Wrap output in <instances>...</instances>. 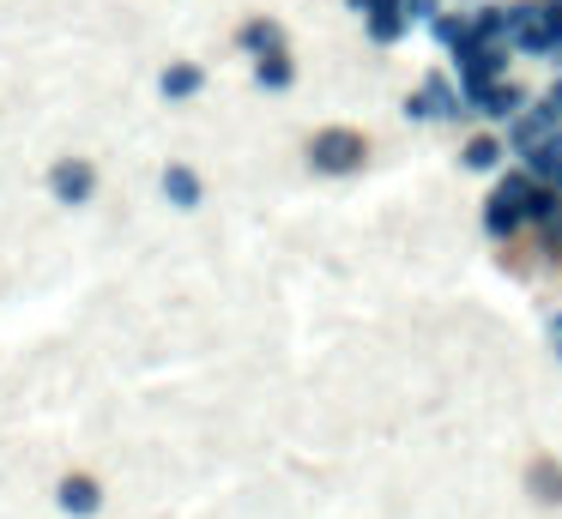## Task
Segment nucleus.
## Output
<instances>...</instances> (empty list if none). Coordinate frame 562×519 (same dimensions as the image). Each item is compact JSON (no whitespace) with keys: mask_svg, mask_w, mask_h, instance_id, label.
Returning a JSON list of instances; mask_svg holds the SVG:
<instances>
[{"mask_svg":"<svg viewBox=\"0 0 562 519\" xmlns=\"http://www.w3.org/2000/svg\"><path fill=\"white\" fill-rule=\"evenodd\" d=\"M43 188H49L55 205L79 212V205L98 200L103 169H98V157H86V151H61V157H49V169H43Z\"/></svg>","mask_w":562,"mask_h":519,"instance_id":"1","label":"nucleus"},{"mask_svg":"<svg viewBox=\"0 0 562 519\" xmlns=\"http://www.w3.org/2000/svg\"><path fill=\"white\" fill-rule=\"evenodd\" d=\"M363 157H369V139L351 127H327V133L308 139V163H315L321 176H351V169H363Z\"/></svg>","mask_w":562,"mask_h":519,"instance_id":"2","label":"nucleus"},{"mask_svg":"<svg viewBox=\"0 0 562 519\" xmlns=\"http://www.w3.org/2000/svg\"><path fill=\"white\" fill-rule=\"evenodd\" d=\"M103 501H110V489H103L98 471L67 465L61 477H55V507H61V519H98Z\"/></svg>","mask_w":562,"mask_h":519,"instance_id":"3","label":"nucleus"},{"mask_svg":"<svg viewBox=\"0 0 562 519\" xmlns=\"http://www.w3.org/2000/svg\"><path fill=\"white\" fill-rule=\"evenodd\" d=\"M158 188H164V200H170L176 212H194V205L206 200V181H200V169L182 163V157H170V163H164Z\"/></svg>","mask_w":562,"mask_h":519,"instance_id":"4","label":"nucleus"},{"mask_svg":"<svg viewBox=\"0 0 562 519\" xmlns=\"http://www.w3.org/2000/svg\"><path fill=\"white\" fill-rule=\"evenodd\" d=\"M200 84H206V67H200V60H170V67L158 72V91L170 97V103H188V97H200Z\"/></svg>","mask_w":562,"mask_h":519,"instance_id":"5","label":"nucleus"},{"mask_svg":"<svg viewBox=\"0 0 562 519\" xmlns=\"http://www.w3.org/2000/svg\"><path fill=\"white\" fill-rule=\"evenodd\" d=\"M255 84H260V91H291V84H296V60H291V48L255 55Z\"/></svg>","mask_w":562,"mask_h":519,"instance_id":"6","label":"nucleus"},{"mask_svg":"<svg viewBox=\"0 0 562 519\" xmlns=\"http://www.w3.org/2000/svg\"><path fill=\"white\" fill-rule=\"evenodd\" d=\"M236 48H248V55H272V48H291V43H284V24L279 19H243Z\"/></svg>","mask_w":562,"mask_h":519,"instance_id":"7","label":"nucleus"},{"mask_svg":"<svg viewBox=\"0 0 562 519\" xmlns=\"http://www.w3.org/2000/svg\"><path fill=\"white\" fill-rule=\"evenodd\" d=\"M532 477H538V483H532V489H538V495H562V471H550V465H538V471H532Z\"/></svg>","mask_w":562,"mask_h":519,"instance_id":"8","label":"nucleus"},{"mask_svg":"<svg viewBox=\"0 0 562 519\" xmlns=\"http://www.w3.org/2000/svg\"><path fill=\"white\" fill-rule=\"evenodd\" d=\"M465 157H472L477 169H490V163H496V139H472V151H465Z\"/></svg>","mask_w":562,"mask_h":519,"instance_id":"9","label":"nucleus"}]
</instances>
